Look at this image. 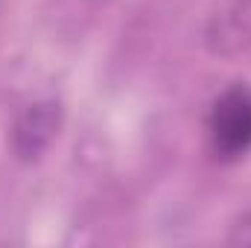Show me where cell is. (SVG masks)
<instances>
[{
    "mask_svg": "<svg viewBox=\"0 0 251 248\" xmlns=\"http://www.w3.org/2000/svg\"><path fill=\"white\" fill-rule=\"evenodd\" d=\"M213 146L222 155H240L251 146V88L225 91L210 114Z\"/></svg>",
    "mask_w": 251,
    "mask_h": 248,
    "instance_id": "obj_1",
    "label": "cell"
},
{
    "mask_svg": "<svg viewBox=\"0 0 251 248\" xmlns=\"http://www.w3.org/2000/svg\"><path fill=\"white\" fill-rule=\"evenodd\" d=\"M59 105L56 102H35L29 105L12 125V149L21 161H35L59 131Z\"/></svg>",
    "mask_w": 251,
    "mask_h": 248,
    "instance_id": "obj_2",
    "label": "cell"
},
{
    "mask_svg": "<svg viewBox=\"0 0 251 248\" xmlns=\"http://www.w3.org/2000/svg\"><path fill=\"white\" fill-rule=\"evenodd\" d=\"M234 246H251V213H243L234 225H231V237Z\"/></svg>",
    "mask_w": 251,
    "mask_h": 248,
    "instance_id": "obj_3",
    "label": "cell"
}]
</instances>
